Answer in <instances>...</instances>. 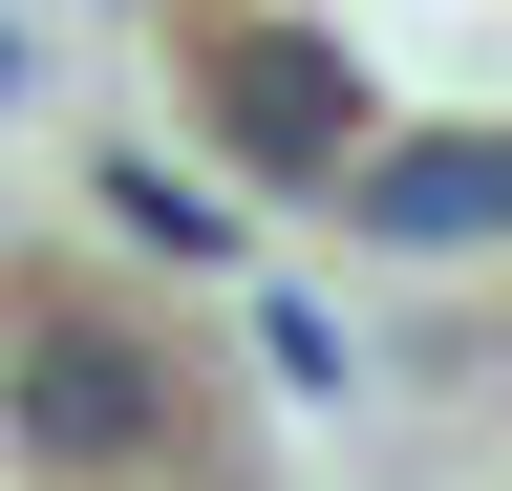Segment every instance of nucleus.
Listing matches in <instances>:
<instances>
[{"mask_svg":"<svg viewBox=\"0 0 512 491\" xmlns=\"http://www.w3.org/2000/svg\"><path fill=\"white\" fill-rule=\"evenodd\" d=\"M0 86H22V22H0Z\"/></svg>","mask_w":512,"mask_h":491,"instance_id":"f257e3e1","label":"nucleus"}]
</instances>
